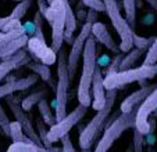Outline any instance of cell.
Here are the masks:
<instances>
[{"instance_id": "cell-16", "label": "cell", "mask_w": 157, "mask_h": 152, "mask_svg": "<svg viewBox=\"0 0 157 152\" xmlns=\"http://www.w3.org/2000/svg\"><path fill=\"white\" fill-rule=\"evenodd\" d=\"M28 47L32 53H35V56L39 60H42V62L46 65H52L57 61V53H54L52 47L46 46V42H42L36 38L28 39Z\"/></svg>"}, {"instance_id": "cell-31", "label": "cell", "mask_w": 157, "mask_h": 152, "mask_svg": "<svg viewBox=\"0 0 157 152\" xmlns=\"http://www.w3.org/2000/svg\"><path fill=\"white\" fill-rule=\"evenodd\" d=\"M10 125H11V122H10L6 111L0 105V129L3 130V134H6L7 137H10Z\"/></svg>"}, {"instance_id": "cell-39", "label": "cell", "mask_w": 157, "mask_h": 152, "mask_svg": "<svg viewBox=\"0 0 157 152\" xmlns=\"http://www.w3.org/2000/svg\"><path fill=\"white\" fill-rule=\"evenodd\" d=\"M149 4H150V7L156 11V14H157V0H146Z\"/></svg>"}, {"instance_id": "cell-42", "label": "cell", "mask_w": 157, "mask_h": 152, "mask_svg": "<svg viewBox=\"0 0 157 152\" xmlns=\"http://www.w3.org/2000/svg\"><path fill=\"white\" fill-rule=\"evenodd\" d=\"M154 67H156V71H157V64H154Z\"/></svg>"}, {"instance_id": "cell-10", "label": "cell", "mask_w": 157, "mask_h": 152, "mask_svg": "<svg viewBox=\"0 0 157 152\" xmlns=\"http://www.w3.org/2000/svg\"><path fill=\"white\" fill-rule=\"evenodd\" d=\"M6 104L9 105L10 111L13 112L15 120H17V122H20V125L22 126V130H24L25 136H27V137L29 138L32 143H35L36 145L43 147V144H42L38 132L33 129V125H32V122H31L29 116H28L27 112H25L24 109H22V107H21V101H20V100L11 94V96H7L6 97Z\"/></svg>"}, {"instance_id": "cell-38", "label": "cell", "mask_w": 157, "mask_h": 152, "mask_svg": "<svg viewBox=\"0 0 157 152\" xmlns=\"http://www.w3.org/2000/svg\"><path fill=\"white\" fill-rule=\"evenodd\" d=\"M109 61H110L109 57H107V56H103V57H101V58L98 61V67H107V65H109Z\"/></svg>"}, {"instance_id": "cell-25", "label": "cell", "mask_w": 157, "mask_h": 152, "mask_svg": "<svg viewBox=\"0 0 157 152\" xmlns=\"http://www.w3.org/2000/svg\"><path fill=\"white\" fill-rule=\"evenodd\" d=\"M28 68H29L33 73H36L39 78H42L44 82H49V80L52 79L50 68H49V65L43 64V62H42V64H35V62H33V64H28Z\"/></svg>"}, {"instance_id": "cell-20", "label": "cell", "mask_w": 157, "mask_h": 152, "mask_svg": "<svg viewBox=\"0 0 157 152\" xmlns=\"http://www.w3.org/2000/svg\"><path fill=\"white\" fill-rule=\"evenodd\" d=\"M46 94H48V91L44 90V89H42V90H38V91H35V93L29 94L28 97H25V98L21 101V107H22V109H24L25 112L31 111V109L33 108V105L39 104L43 98H46Z\"/></svg>"}, {"instance_id": "cell-33", "label": "cell", "mask_w": 157, "mask_h": 152, "mask_svg": "<svg viewBox=\"0 0 157 152\" xmlns=\"http://www.w3.org/2000/svg\"><path fill=\"white\" fill-rule=\"evenodd\" d=\"M82 4L88 9H92L95 11H101V13H106V6H104V2L103 0H82Z\"/></svg>"}, {"instance_id": "cell-9", "label": "cell", "mask_w": 157, "mask_h": 152, "mask_svg": "<svg viewBox=\"0 0 157 152\" xmlns=\"http://www.w3.org/2000/svg\"><path fill=\"white\" fill-rule=\"evenodd\" d=\"M28 44L25 27H18L10 32L0 33V58H6L18 53L20 49Z\"/></svg>"}, {"instance_id": "cell-15", "label": "cell", "mask_w": 157, "mask_h": 152, "mask_svg": "<svg viewBox=\"0 0 157 152\" xmlns=\"http://www.w3.org/2000/svg\"><path fill=\"white\" fill-rule=\"evenodd\" d=\"M92 36L95 38L96 42H99L100 44H103L107 50H110L111 53L114 54H121V50H120V46L114 42L113 36L110 35L107 27L103 22H95L92 25Z\"/></svg>"}, {"instance_id": "cell-18", "label": "cell", "mask_w": 157, "mask_h": 152, "mask_svg": "<svg viewBox=\"0 0 157 152\" xmlns=\"http://www.w3.org/2000/svg\"><path fill=\"white\" fill-rule=\"evenodd\" d=\"M24 58H25L24 51H18V53L10 56L4 62H2V64H0V82L6 78L10 71H13L14 68H17L18 65L22 64V60Z\"/></svg>"}, {"instance_id": "cell-29", "label": "cell", "mask_w": 157, "mask_h": 152, "mask_svg": "<svg viewBox=\"0 0 157 152\" xmlns=\"http://www.w3.org/2000/svg\"><path fill=\"white\" fill-rule=\"evenodd\" d=\"M154 39L156 38H140V36H138L136 33L133 32V47L142 50L143 53H147L149 49L153 44Z\"/></svg>"}, {"instance_id": "cell-26", "label": "cell", "mask_w": 157, "mask_h": 152, "mask_svg": "<svg viewBox=\"0 0 157 152\" xmlns=\"http://www.w3.org/2000/svg\"><path fill=\"white\" fill-rule=\"evenodd\" d=\"M46 123L43 122V119L42 118H36V132H38V134H39V137H40V141H42V144H43V147L44 148H52L53 147V144L49 141V137H48V133H49V130H48V127H46Z\"/></svg>"}, {"instance_id": "cell-24", "label": "cell", "mask_w": 157, "mask_h": 152, "mask_svg": "<svg viewBox=\"0 0 157 152\" xmlns=\"http://www.w3.org/2000/svg\"><path fill=\"white\" fill-rule=\"evenodd\" d=\"M10 138L13 140V143H21V141L29 140L28 137H25L22 126H21L20 122H17V120L11 122V125H10Z\"/></svg>"}, {"instance_id": "cell-41", "label": "cell", "mask_w": 157, "mask_h": 152, "mask_svg": "<svg viewBox=\"0 0 157 152\" xmlns=\"http://www.w3.org/2000/svg\"><path fill=\"white\" fill-rule=\"evenodd\" d=\"M52 2H53V0H48V3H49V4H50V3H52Z\"/></svg>"}, {"instance_id": "cell-21", "label": "cell", "mask_w": 157, "mask_h": 152, "mask_svg": "<svg viewBox=\"0 0 157 152\" xmlns=\"http://www.w3.org/2000/svg\"><path fill=\"white\" fill-rule=\"evenodd\" d=\"M38 109H39V114H40L42 119H43V122L46 123L48 126H54L57 123V119H56V114H53L52 112V108L49 107V103L48 100L43 98L40 101V103L38 104Z\"/></svg>"}, {"instance_id": "cell-5", "label": "cell", "mask_w": 157, "mask_h": 152, "mask_svg": "<svg viewBox=\"0 0 157 152\" xmlns=\"http://www.w3.org/2000/svg\"><path fill=\"white\" fill-rule=\"evenodd\" d=\"M157 75L154 65H140L139 68H131L127 71H118L104 76V87L107 90H118L133 82H143Z\"/></svg>"}, {"instance_id": "cell-22", "label": "cell", "mask_w": 157, "mask_h": 152, "mask_svg": "<svg viewBox=\"0 0 157 152\" xmlns=\"http://www.w3.org/2000/svg\"><path fill=\"white\" fill-rule=\"evenodd\" d=\"M143 51L139 49H132L129 53H127L124 57H122L121 62H120V68L118 71H127V69H131L133 67V64L138 61V60L142 57Z\"/></svg>"}, {"instance_id": "cell-35", "label": "cell", "mask_w": 157, "mask_h": 152, "mask_svg": "<svg viewBox=\"0 0 157 152\" xmlns=\"http://www.w3.org/2000/svg\"><path fill=\"white\" fill-rule=\"evenodd\" d=\"M86 22H90V24L98 22V11L89 9L88 14H86Z\"/></svg>"}, {"instance_id": "cell-1", "label": "cell", "mask_w": 157, "mask_h": 152, "mask_svg": "<svg viewBox=\"0 0 157 152\" xmlns=\"http://www.w3.org/2000/svg\"><path fill=\"white\" fill-rule=\"evenodd\" d=\"M96 40L92 35L88 39L83 49L82 54V75L78 85V103L81 105L89 107L92 105V96H90V89H92L93 76H95L96 68H98V58H96Z\"/></svg>"}, {"instance_id": "cell-30", "label": "cell", "mask_w": 157, "mask_h": 152, "mask_svg": "<svg viewBox=\"0 0 157 152\" xmlns=\"http://www.w3.org/2000/svg\"><path fill=\"white\" fill-rule=\"evenodd\" d=\"M157 64V36L154 39L151 47L149 49V51L145 56V61H143V65H154Z\"/></svg>"}, {"instance_id": "cell-14", "label": "cell", "mask_w": 157, "mask_h": 152, "mask_svg": "<svg viewBox=\"0 0 157 152\" xmlns=\"http://www.w3.org/2000/svg\"><path fill=\"white\" fill-rule=\"evenodd\" d=\"M92 108L96 112L100 111L101 108H104L107 101V93H106V87H104V78L103 73L100 71V67L96 68L95 76H93V82H92Z\"/></svg>"}, {"instance_id": "cell-6", "label": "cell", "mask_w": 157, "mask_h": 152, "mask_svg": "<svg viewBox=\"0 0 157 152\" xmlns=\"http://www.w3.org/2000/svg\"><path fill=\"white\" fill-rule=\"evenodd\" d=\"M68 0H53L44 14V20L52 28V50L59 53L63 49L65 35V4Z\"/></svg>"}, {"instance_id": "cell-2", "label": "cell", "mask_w": 157, "mask_h": 152, "mask_svg": "<svg viewBox=\"0 0 157 152\" xmlns=\"http://www.w3.org/2000/svg\"><path fill=\"white\" fill-rule=\"evenodd\" d=\"M117 93H118V90H107V101L104 108H101L100 111L96 112V115L92 118V120L81 132L78 141H79V147L82 151H89L90 149V147L93 145V143L98 138L99 133L106 126L110 114L113 111L114 103H116V98H117Z\"/></svg>"}, {"instance_id": "cell-27", "label": "cell", "mask_w": 157, "mask_h": 152, "mask_svg": "<svg viewBox=\"0 0 157 152\" xmlns=\"http://www.w3.org/2000/svg\"><path fill=\"white\" fill-rule=\"evenodd\" d=\"M32 3H33V0H22V2H20V3L14 7V10H13V13L10 14V17L15 21H20L21 18L28 13V10L32 6Z\"/></svg>"}, {"instance_id": "cell-19", "label": "cell", "mask_w": 157, "mask_h": 152, "mask_svg": "<svg viewBox=\"0 0 157 152\" xmlns=\"http://www.w3.org/2000/svg\"><path fill=\"white\" fill-rule=\"evenodd\" d=\"M6 152H48V148L39 147L31 140L21 141V143H13L7 148Z\"/></svg>"}, {"instance_id": "cell-28", "label": "cell", "mask_w": 157, "mask_h": 152, "mask_svg": "<svg viewBox=\"0 0 157 152\" xmlns=\"http://www.w3.org/2000/svg\"><path fill=\"white\" fill-rule=\"evenodd\" d=\"M43 21L44 17L40 14L39 11H36V14L33 15V38L39 39L42 42H46L44 40V35H43Z\"/></svg>"}, {"instance_id": "cell-12", "label": "cell", "mask_w": 157, "mask_h": 152, "mask_svg": "<svg viewBox=\"0 0 157 152\" xmlns=\"http://www.w3.org/2000/svg\"><path fill=\"white\" fill-rule=\"evenodd\" d=\"M157 109V86L150 94L145 98L142 104L136 109V118H135V129L140 132L143 136L149 134L150 126H149V116Z\"/></svg>"}, {"instance_id": "cell-13", "label": "cell", "mask_w": 157, "mask_h": 152, "mask_svg": "<svg viewBox=\"0 0 157 152\" xmlns=\"http://www.w3.org/2000/svg\"><path fill=\"white\" fill-rule=\"evenodd\" d=\"M154 89H156V85H147V86L140 87L139 90L131 93L129 96L121 103V105H120L121 114H129V112L136 111L138 107L145 101V98L154 90Z\"/></svg>"}, {"instance_id": "cell-4", "label": "cell", "mask_w": 157, "mask_h": 152, "mask_svg": "<svg viewBox=\"0 0 157 152\" xmlns=\"http://www.w3.org/2000/svg\"><path fill=\"white\" fill-rule=\"evenodd\" d=\"M135 118L136 111L129 114H118L113 120H107L104 133L96 144L93 152H109L113 144L122 136V133L129 129H135Z\"/></svg>"}, {"instance_id": "cell-7", "label": "cell", "mask_w": 157, "mask_h": 152, "mask_svg": "<svg viewBox=\"0 0 157 152\" xmlns=\"http://www.w3.org/2000/svg\"><path fill=\"white\" fill-rule=\"evenodd\" d=\"M106 6V14L111 21V25L120 36V50L121 53H129L133 49V29L120 13L118 0H103Z\"/></svg>"}, {"instance_id": "cell-17", "label": "cell", "mask_w": 157, "mask_h": 152, "mask_svg": "<svg viewBox=\"0 0 157 152\" xmlns=\"http://www.w3.org/2000/svg\"><path fill=\"white\" fill-rule=\"evenodd\" d=\"M39 76L36 73H32V75L27 76L24 79H18V80H13V82H9L6 85L0 86V97H7V96H11L13 93L15 91H21V90H25V89H29L31 86H33L36 82H38Z\"/></svg>"}, {"instance_id": "cell-8", "label": "cell", "mask_w": 157, "mask_h": 152, "mask_svg": "<svg viewBox=\"0 0 157 152\" xmlns=\"http://www.w3.org/2000/svg\"><path fill=\"white\" fill-rule=\"evenodd\" d=\"M86 112H88V108L81 105V104H78V107H75L64 119L59 120L56 125L52 126L50 129H49V133H48L49 141H50L52 144H54L59 140H61L64 136H67L71 132L72 127H74L75 125H78V123L83 119Z\"/></svg>"}, {"instance_id": "cell-44", "label": "cell", "mask_w": 157, "mask_h": 152, "mask_svg": "<svg viewBox=\"0 0 157 152\" xmlns=\"http://www.w3.org/2000/svg\"><path fill=\"white\" fill-rule=\"evenodd\" d=\"M0 98H2V97H0Z\"/></svg>"}, {"instance_id": "cell-23", "label": "cell", "mask_w": 157, "mask_h": 152, "mask_svg": "<svg viewBox=\"0 0 157 152\" xmlns=\"http://www.w3.org/2000/svg\"><path fill=\"white\" fill-rule=\"evenodd\" d=\"M122 7L125 11V20L131 25L132 29H135L136 25V0H122Z\"/></svg>"}, {"instance_id": "cell-34", "label": "cell", "mask_w": 157, "mask_h": 152, "mask_svg": "<svg viewBox=\"0 0 157 152\" xmlns=\"http://www.w3.org/2000/svg\"><path fill=\"white\" fill-rule=\"evenodd\" d=\"M61 152H77L74 148V145H72V141H71V137H70V134L64 136V137L61 138Z\"/></svg>"}, {"instance_id": "cell-43", "label": "cell", "mask_w": 157, "mask_h": 152, "mask_svg": "<svg viewBox=\"0 0 157 152\" xmlns=\"http://www.w3.org/2000/svg\"><path fill=\"white\" fill-rule=\"evenodd\" d=\"M17 2H18V3H20V2H22V0H17Z\"/></svg>"}, {"instance_id": "cell-40", "label": "cell", "mask_w": 157, "mask_h": 152, "mask_svg": "<svg viewBox=\"0 0 157 152\" xmlns=\"http://www.w3.org/2000/svg\"><path fill=\"white\" fill-rule=\"evenodd\" d=\"M75 2H77V0H70V4H74Z\"/></svg>"}, {"instance_id": "cell-36", "label": "cell", "mask_w": 157, "mask_h": 152, "mask_svg": "<svg viewBox=\"0 0 157 152\" xmlns=\"http://www.w3.org/2000/svg\"><path fill=\"white\" fill-rule=\"evenodd\" d=\"M38 7H39L38 11L44 17V14H46V11H48V9H49L48 0H38Z\"/></svg>"}, {"instance_id": "cell-11", "label": "cell", "mask_w": 157, "mask_h": 152, "mask_svg": "<svg viewBox=\"0 0 157 152\" xmlns=\"http://www.w3.org/2000/svg\"><path fill=\"white\" fill-rule=\"evenodd\" d=\"M92 25L93 24H90V22L83 24L78 36L74 39V42L71 44V51L68 53V72H70L71 80L77 75L78 62H79V58L83 54V49H85L86 42H88V39L92 35Z\"/></svg>"}, {"instance_id": "cell-32", "label": "cell", "mask_w": 157, "mask_h": 152, "mask_svg": "<svg viewBox=\"0 0 157 152\" xmlns=\"http://www.w3.org/2000/svg\"><path fill=\"white\" fill-rule=\"evenodd\" d=\"M133 130V152H143V144H145V136L136 129Z\"/></svg>"}, {"instance_id": "cell-37", "label": "cell", "mask_w": 157, "mask_h": 152, "mask_svg": "<svg viewBox=\"0 0 157 152\" xmlns=\"http://www.w3.org/2000/svg\"><path fill=\"white\" fill-rule=\"evenodd\" d=\"M13 21V18L10 17H4V18H0V29L3 31V32H7V27H9V24Z\"/></svg>"}, {"instance_id": "cell-3", "label": "cell", "mask_w": 157, "mask_h": 152, "mask_svg": "<svg viewBox=\"0 0 157 152\" xmlns=\"http://www.w3.org/2000/svg\"><path fill=\"white\" fill-rule=\"evenodd\" d=\"M57 86H56V100H54V111H56L57 122L67 116V104H68V89L71 83L68 72V56L64 50L57 53Z\"/></svg>"}]
</instances>
